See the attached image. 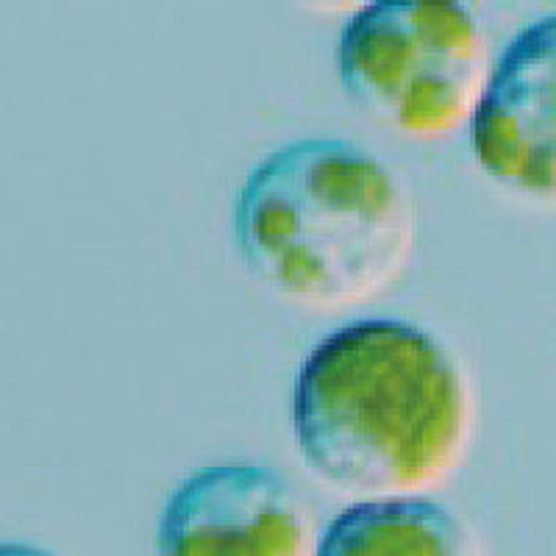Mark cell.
Returning a JSON list of instances; mask_svg holds the SVG:
<instances>
[{"label": "cell", "mask_w": 556, "mask_h": 556, "mask_svg": "<svg viewBox=\"0 0 556 556\" xmlns=\"http://www.w3.org/2000/svg\"><path fill=\"white\" fill-rule=\"evenodd\" d=\"M304 495L273 468L208 465L184 476L156 526L159 556H317Z\"/></svg>", "instance_id": "obj_4"}, {"label": "cell", "mask_w": 556, "mask_h": 556, "mask_svg": "<svg viewBox=\"0 0 556 556\" xmlns=\"http://www.w3.org/2000/svg\"><path fill=\"white\" fill-rule=\"evenodd\" d=\"M317 556H484L479 538L431 498L359 501L320 534Z\"/></svg>", "instance_id": "obj_6"}, {"label": "cell", "mask_w": 556, "mask_h": 556, "mask_svg": "<svg viewBox=\"0 0 556 556\" xmlns=\"http://www.w3.org/2000/svg\"><path fill=\"white\" fill-rule=\"evenodd\" d=\"M348 98L406 139H445L470 126L493 53L465 3L379 0L348 20L337 45Z\"/></svg>", "instance_id": "obj_3"}, {"label": "cell", "mask_w": 556, "mask_h": 556, "mask_svg": "<svg viewBox=\"0 0 556 556\" xmlns=\"http://www.w3.org/2000/svg\"><path fill=\"white\" fill-rule=\"evenodd\" d=\"M242 265L306 309L370 304L406 273L417 203L404 178L345 139H301L267 153L237 192Z\"/></svg>", "instance_id": "obj_2"}, {"label": "cell", "mask_w": 556, "mask_h": 556, "mask_svg": "<svg viewBox=\"0 0 556 556\" xmlns=\"http://www.w3.org/2000/svg\"><path fill=\"white\" fill-rule=\"evenodd\" d=\"M470 137L484 176L515 195L556 206V14L506 45Z\"/></svg>", "instance_id": "obj_5"}, {"label": "cell", "mask_w": 556, "mask_h": 556, "mask_svg": "<svg viewBox=\"0 0 556 556\" xmlns=\"http://www.w3.org/2000/svg\"><path fill=\"white\" fill-rule=\"evenodd\" d=\"M476 429L470 370L409 320L348 323L312 348L295 376V448L317 479L351 498H429L468 462Z\"/></svg>", "instance_id": "obj_1"}, {"label": "cell", "mask_w": 556, "mask_h": 556, "mask_svg": "<svg viewBox=\"0 0 556 556\" xmlns=\"http://www.w3.org/2000/svg\"><path fill=\"white\" fill-rule=\"evenodd\" d=\"M0 556H59V554H53V551L34 543H12V540H0Z\"/></svg>", "instance_id": "obj_7"}]
</instances>
